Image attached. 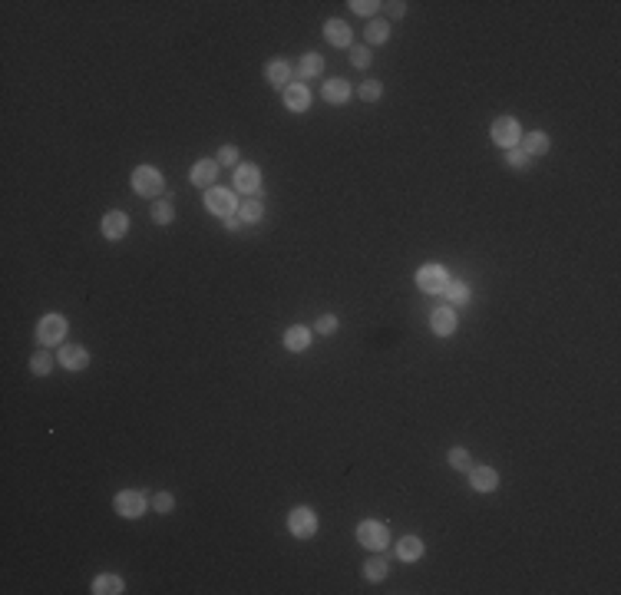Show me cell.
I'll list each match as a JSON object with an SVG mask.
<instances>
[{
	"instance_id": "e575fe53",
	"label": "cell",
	"mask_w": 621,
	"mask_h": 595,
	"mask_svg": "<svg viewBox=\"0 0 621 595\" xmlns=\"http://www.w3.org/2000/svg\"><path fill=\"white\" fill-rule=\"evenodd\" d=\"M215 163H219V165H238L241 163V153L235 149V146H221L219 155H215Z\"/></svg>"
},
{
	"instance_id": "484cf974",
	"label": "cell",
	"mask_w": 621,
	"mask_h": 595,
	"mask_svg": "<svg viewBox=\"0 0 621 595\" xmlns=\"http://www.w3.org/2000/svg\"><path fill=\"white\" fill-rule=\"evenodd\" d=\"M367 47H380V43H387L390 40V23L387 20H370V27H367Z\"/></svg>"
},
{
	"instance_id": "6da1fadb",
	"label": "cell",
	"mask_w": 621,
	"mask_h": 595,
	"mask_svg": "<svg viewBox=\"0 0 621 595\" xmlns=\"http://www.w3.org/2000/svg\"><path fill=\"white\" fill-rule=\"evenodd\" d=\"M165 189V179L155 165H139L133 173V192L143 195V199H159Z\"/></svg>"
},
{
	"instance_id": "cb8c5ba5",
	"label": "cell",
	"mask_w": 621,
	"mask_h": 595,
	"mask_svg": "<svg viewBox=\"0 0 621 595\" xmlns=\"http://www.w3.org/2000/svg\"><path fill=\"white\" fill-rule=\"evenodd\" d=\"M238 219L245 222V225H258L261 219H265V205H261V199H245L238 205Z\"/></svg>"
},
{
	"instance_id": "4316f807",
	"label": "cell",
	"mask_w": 621,
	"mask_h": 595,
	"mask_svg": "<svg viewBox=\"0 0 621 595\" xmlns=\"http://www.w3.org/2000/svg\"><path fill=\"white\" fill-rule=\"evenodd\" d=\"M446 460H449V466H453V470H459V473L473 470V457H469L466 447H453V450L446 453Z\"/></svg>"
},
{
	"instance_id": "ba28073f",
	"label": "cell",
	"mask_w": 621,
	"mask_h": 595,
	"mask_svg": "<svg viewBox=\"0 0 621 595\" xmlns=\"http://www.w3.org/2000/svg\"><path fill=\"white\" fill-rule=\"evenodd\" d=\"M113 509L123 519H139L145 509H149V503H145V496L139 490H123V493H116Z\"/></svg>"
},
{
	"instance_id": "30bf717a",
	"label": "cell",
	"mask_w": 621,
	"mask_h": 595,
	"mask_svg": "<svg viewBox=\"0 0 621 595\" xmlns=\"http://www.w3.org/2000/svg\"><path fill=\"white\" fill-rule=\"evenodd\" d=\"M235 189L245 192L248 199H255V195L261 192V169L258 165H238V169H235Z\"/></svg>"
},
{
	"instance_id": "d6986e66",
	"label": "cell",
	"mask_w": 621,
	"mask_h": 595,
	"mask_svg": "<svg viewBox=\"0 0 621 595\" xmlns=\"http://www.w3.org/2000/svg\"><path fill=\"white\" fill-rule=\"evenodd\" d=\"M423 552H427V546H423L420 536H403L400 542H397V559H400V562H420Z\"/></svg>"
},
{
	"instance_id": "ac0fdd59",
	"label": "cell",
	"mask_w": 621,
	"mask_h": 595,
	"mask_svg": "<svg viewBox=\"0 0 621 595\" xmlns=\"http://www.w3.org/2000/svg\"><path fill=\"white\" fill-rule=\"evenodd\" d=\"M321 97L327 99V103L331 106H344L347 99H351V83H347V80H327L324 87H321Z\"/></svg>"
},
{
	"instance_id": "52a82bcc",
	"label": "cell",
	"mask_w": 621,
	"mask_h": 595,
	"mask_svg": "<svg viewBox=\"0 0 621 595\" xmlns=\"http://www.w3.org/2000/svg\"><path fill=\"white\" fill-rule=\"evenodd\" d=\"M489 136H493V143L502 146V149H516L519 139H522V129H519V123L512 116H499L496 123L489 126Z\"/></svg>"
},
{
	"instance_id": "5b68a950",
	"label": "cell",
	"mask_w": 621,
	"mask_h": 595,
	"mask_svg": "<svg viewBox=\"0 0 621 595\" xmlns=\"http://www.w3.org/2000/svg\"><path fill=\"white\" fill-rule=\"evenodd\" d=\"M287 529H291V536H295V539H314L317 536V513L311 506L291 509V516H287Z\"/></svg>"
},
{
	"instance_id": "e0dca14e",
	"label": "cell",
	"mask_w": 621,
	"mask_h": 595,
	"mask_svg": "<svg viewBox=\"0 0 621 595\" xmlns=\"http://www.w3.org/2000/svg\"><path fill=\"white\" fill-rule=\"evenodd\" d=\"M519 146H522V153H526L529 159H535V155H545L552 149V139H549L542 129H532V133H526L519 139Z\"/></svg>"
},
{
	"instance_id": "4dcf8cb0",
	"label": "cell",
	"mask_w": 621,
	"mask_h": 595,
	"mask_svg": "<svg viewBox=\"0 0 621 595\" xmlns=\"http://www.w3.org/2000/svg\"><path fill=\"white\" fill-rule=\"evenodd\" d=\"M351 63H354L357 70H367L373 63V53L370 47H361V43H351Z\"/></svg>"
},
{
	"instance_id": "603a6c76",
	"label": "cell",
	"mask_w": 621,
	"mask_h": 595,
	"mask_svg": "<svg viewBox=\"0 0 621 595\" xmlns=\"http://www.w3.org/2000/svg\"><path fill=\"white\" fill-rule=\"evenodd\" d=\"M443 298H446L449 305H469V298H473V291H469L466 281H456L449 278V285L443 288Z\"/></svg>"
},
{
	"instance_id": "74e56055",
	"label": "cell",
	"mask_w": 621,
	"mask_h": 595,
	"mask_svg": "<svg viewBox=\"0 0 621 595\" xmlns=\"http://www.w3.org/2000/svg\"><path fill=\"white\" fill-rule=\"evenodd\" d=\"M221 225H225L229 231H238L241 225H245V222H241V219H238V212H235V215H225V219H221Z\"/></svg>"
},
{
	"instance_id": "3957f363",
	"label": "cell",
	"mask_w": 621,
	"mask_h": 595,
	"mask_svg": "<svg viewBox=\"0 0 621 595\" xmlns=\"http://www.w3.org/2000/svg\"><path fill=\"white\" fill-rule=\"evenodd\" d=\"M357 542L373 549V552H380V549L390 546V529L383 526V523H377V519H363L361 526H357Z\"/></svg>"
},
{
	"instance_id": "7c38bea8",
	"label": "cell",
	"mask_w": 621,
	"mask_h": 595,
	"mask_svg": "<svg viewBox=\"0 0 621 595\" xmlns=\"http://www.w3.org/2000/svg\"><path fill=\"white\" fill-rule=\"evenodd\" d=\"M307 106H311V89H307L301 80H295V83L285 89V109L287 113H304Z\"/></svg>"
},
{
	"instance_id": "7a4b0ae2",
	"label": "cell",
	"mask_w": 621,
	"mask_h": 595,
	"mask_svg": "<svg viewBox=\"0 0 621 595\" xmlns=\"http://www.w3.org/2000/svg\"><path fill=\"white\" fill-rule=\"evenodd\" d=\"M238 195L231 192V189H219V185H211V189H205V209L211 212V215H219V219H225V215H235L238 212Z\"/></svg>"
},
{
	"instance_id": "44dd1931",
	"label": "cell",
	"mask_w": 621,
	"mask_h": 595,
	"mask_svg": "<svg viewBox=\"0 0 621 595\" xmlns=\"http://www.w3.org/2000/svg\"><path fill=\"white\" fill-rule=\"evenodd\" d=\"M311 347V331L301 324L287 327L285 331V351H291V354H301V351H307Z\"/></svg>"
},
{
	"instance_id": "1f68e13d",
	"label": "cell",
	"mask_w": 621,
	"mask_h": 595,
	"mask_svg": "<svg viewBox=\"0 0 621 595\" xmlns=\"http://www.w3.org/2000/svg\"><path fill=\"white\" fill-rule=\"evenodd\" d=\"M357 93H361V99H363V103H377V99L383 97V87H380V83H377V80H363V83H361V89H357Z\"/></svg>"
},
{
	"instance_id": "836d02e7",
	"label": "cell",
	"mask_w": 621,
	"mask_h": 595,
	"mask_svg": "<svg viewBox=\"0 0 621 595\" xmlns=\"http://www.w3.org/2000/svg\"><path fill=\"white\" fill-rule=\"evenodd\" d=\"M337 327H341L337 315H321V317L314 321V331H317V334H324V337H327V334H334Z\"/></svg>"
},
{
	"instance_id": "7402d4cb",
	"label": "cell",
	"mask_w": 621,
	"mask_h": 595,
	"mask_svg": "<svg viewBox=\"0 0 621 595\" xmlns=\"http://www.w3.org/2000/svg\"><path fill=\"white\" fill-rule=\"evenodd\" d=\"M324 73V57L321 53H304L301 57V63H297V80L304 83V80H314Z\"/></svg>"
},
{
	"instance_id": "9c48e42d",
	"label": "cell",
	"mask_w": 621,
	"mask_h": 595,
	"mask_svg": "<svg viewBox=\"0 0 621 595\" xmlns=\"http://www.w3.org/2000/svg\"><path fill=\"white\" fill-rule=\"evenodd\" d=\"M265 80L275 89L285 93V89L295 83V70H291V63H285V60H268L265 63Z\"/></svg>"
},
{
	"instance_id": "9a60e30c",
	"label": "cell",
	"mask_w": 621,
	"mask_h": 595,
	"mask_svg": "<svg viewBox=\"0 0 621 595\" xmlns=\"http://www.w3.org/2000/svg\"><path fill=\"white\" fill-rule=\"evenodd\" d=\"M469 486L476 493L499 490V473L493 470V466H473V470H469Z\"/></svg>"
},
{
	"instance_id": "2e32d148",
	"label": "cell",
	"mask_w": 621,
	"mask_h": 595,
	"mask_svg": "<svg viewBox=\"0 0 621 595\" xmlns=\"http://www.w3.org/2000/svg\"><path fill=\"white\" fill-rule=\"evenodd\" d=\"M126 231H129V215H126V212H119V209L106 212V215H103V235H106V239H109V241L126 239Z\"/></svg>"
},
{
	"instance_id": "5bb4252c",
	"label": "cell",
	"mask_w": 621,
	"mask_h": 595,
	"mask_svg": "<svg viewBox=\"0 0 621 595\" xmlns=\"http://www.w3.org/2000/svg\"><path fill=\"white\" fill-rule=\"evenodd\" d=\"M60 364L67 371H87L89 367V354L83 344H63L60 347Z\"/></svg>"
},
{
	"instance_id": "8fae6325",
	"label": "cell",
	"mask_w": 621,
	"mask_h": 595,
	"mask_svg": "<svg viewBox=\"0 0 621 595\" xmlns=\"http://www.w3.org/2000/svg\"><path fill=\"white\" fill-rule=\"evenodd\" d=\"M219 169H221V165L215 163V159H199V163L192 165V173H189L192 185H199V189H211V185H215V179H219Z\"/></svg>"
},
{
	"instance_id": "8d00e7d4",
	"label": "cell",
	"mask_w": 621,
	"mask_h": 595,
	"mask_svg": "<svg viewBox=\"0 0 621 595\" xmlns=\"http://www.w3.org/2000/svg\"><path fill=\"white\" fill-rule=\"evenodd\" d=\"M347 7L354 10V13H361V17H373V13H377V7H380V4H377V0H351V4H347Z\"/></svg>"
},
{
	"instance_id": "d6a6232c",
	"label": "cell",
	"mask_w": 621,
	"mask_h": 595,
	"mask_svg": "<svg viewBox=\"0 0 621 595\" xmlns=\"http://www.w3.org/2000/svg\"><path fill=\"white\" fill-rule=\"evenodd\" d=\"M529 163H532V159L522 153V146H516V149H506V165H509V169H522V173H526Z\"/></svg>"
},
{
	"instance_id": "d4e9b609",
	"label": "cell",
	"mask_w": 621,
	"mask_h": 595,
	"mask_svg": "<svg viewBox=\"0 0 621 595\" xmlns=\"http://www.w3.org/2000/svg\"><path fill=\"white\" fill-rule=\"evenodd\" d=\"M123 579L119 576H109V572H106V576H96L93 579V595H119L123 592Z\"/></svg>"
},
{
	"instance_id": "d590c367",
	"label": "cell",
	"mask_w": 621,
	"mask_h": 595,
	"mask_svg": "<svg viewBox=\"0 0 621 595\" xmlns=\"http://www.w3.org/2000/svg\"><path fill=\"white\" fill-rule=\"evenodd\" d=\"M172 506H175L172 493H155V496H153V509H155V513H163V516H165V513H172Z\"/></svg>"
},
{
	"instance_id": "f35d334b",
	"label": "cell",
	"mask_w": 621,
	"mask_h": 595,
	"mask_svg": "<svg viewBox=\"0 0 621 595\" xmlns=\"http://www.w3.org/2000/svg\"><path fill=\"white\" fill-rule=\"evenodd\" d=\"M403 13H407V4H403V0H393V4H390V17L400 20Z\"/></svg>"
},
{
	"instance_id": "f1b7e54d",
	"label": "cell",
	"mask_w": 621,
	"mask_h": 595,
	"mask_svg": "<svg viewBox=\"0 0 621 595\" xmlns=\"http://www.w3.org/2000/svg\"><path fill=\"white\" fill-rule=\"evenodd\" d=\"M387 572H390L387 559H370V562H363V579H370V582H383Z\"/></svg>"
},
{
	"instance_id": "8992f818",
	"label": "cell",
	"mask_w": 621,
	"mask_h": 595,
	"mask_svg": "<svg viewBox=\"0 0 621 595\" xmlns=\"http://www.w3.org/2000/svg\"><path fill=\"white\" fill-rule=\"evenodd\" d=\"M417 285H420V291H427V295H443V288L449 285V271L443 268V265H436V261H430V265H423V268L417 271Z\"/></svg>"
},
{
	"instance_id": "277c9868",
	"label": "cell",
	"mask_w": 621,
	"mask_h": 595,
	"mask_svg": "<svg viewBox=\"0 0 621 595\" xmlns=\"http://www.w3.org/2000/svg\"><path fill=\"white\" fill-rule=\"evenodd\" d=\"M67 337V317L63 315H43L37 324V344L40 347H53Z\"/></svg>"
},
{
	"instance_id": "4fadbf2b",
	"label": "cell",
	"mask_w": 621,
	"mask_h": 595,
	"mask_svg": "<svg viewBox=\"0 0 621 595\" xmlns=\"http://www.w3.org/2000/svg\"><path fill=\"white\" fill-rule=\"evenodd\" d=\"M430 327L436 337H449L453 331H456V311H453V305H443L436 307L430 315Z\"/></svg>"
},
{
	"instance_id": "f546056e",
	"label": "cell",
	"mask_w": 621,
	"mask_h": 595,
	"mask_svg": "<svg viewBox=\"0 0 621 595\" xmlns=\"http://www.w3.org/2000/svg\"><path fill=\"white\" fill-rule=\"evenodd\" d=\"M30 371L37 377H50V371H53V357H50V351H37V354L30 357Z\"/></svg>"
},
{
	"instance_id": "ffe728a7",
	"label": "cell",
	"mask_w": 621,
	"mask_h": 595,
	"mask_svg": "<svg viewBox=\"0 0 621 595\" xmlns=\"http://www.w3.org/2000/svg\"><path fill=\"white\" fill-rule=\"evenodd\" d=\"M324 40L331 43V47H351V27H347L344 20H327L324 23Z\"/></svg>"
},
{
	"instance_id": "83f0119b",
	"label": "cell",
	"mask_w": 621,
	"mask_h": 595,
	"mask_svg": "<svg viewBox=\"0 0 621 595\" xmlns=\"http://www.w3.org/2000/svg\"><path fill=\"white\" fill-rule=\"evenodd\" d=\"M149 219H153L155 225H169V222L175 219V209H172V202H165V199L153 202V212H149Z\"/></svg>"
}]
</instances>
